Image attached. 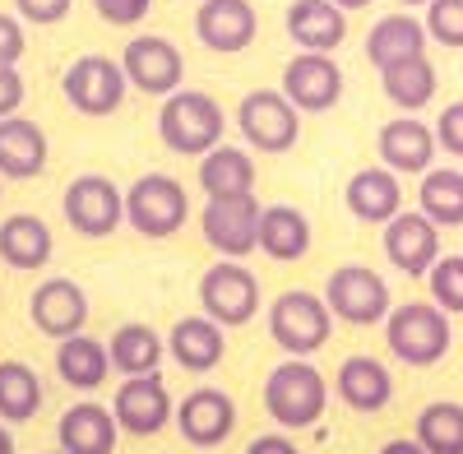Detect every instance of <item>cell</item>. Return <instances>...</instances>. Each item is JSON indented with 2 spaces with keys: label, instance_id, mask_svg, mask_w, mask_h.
<instances>
[{
  "label": "cell",
  "instance_id": "6da1fadb",
  "mask_svg": "<svg viewBox=\"0 0 463 454\" xmlns=\"http://www.w3.org/2000/svg\"><path fill=\"white\" fill-rule=\"evenodd\" d=\"M329 408V385L311 366V357H288L264 375V412L283 431H306L325 418Z\"/></svg>",
  "mask_w": 463,
  "mask_h": 454
},
{
  "label": "cell",
  "instance_id": "7a4b0ae2",
  "mask_svg": "<svg viewBox=\"0 0 463 454\" xmlns=\"http://www.w3.org/2000/svg\"><path fill=\"white\" fill-rule=\"evenodd\" d=\"M222 107L213 93L204 89H172L163 98V111H158V135L172 154L181 158H200L222 139Z\"/></svg>",
  "mask_w": 463,
  "mask_h": 454
},
{
  "label": "cell",
  "instance_id": "3957f363",
  "mask_svg": "<svg viewBox=\"0 0 463 454\" xmlns=\"http://www.w3.org/2000/svg\"><path fill=\"white\" fill-rule=\"evenodd\" d=\"M384 344L403 366H436L454 334H449V316L436 301H408V307H390L384 316Z\"/></svg>",
  "mask_w": 463,
  "mask_h": 454
},
{
  "label": "cell",
  "instance_id": "277c9868",
  "mask_svg": "<svg viewBox=\"0 0 463 454\" xmlns=\"http://www.w3.org/2000/svg\"><path fill=\"white\" fill-rule=\"evenodd\" d=\"M269 334H274V344L288 357H316L334 334V316L325 307V297L292 288L274 297V307H269Z\"/></svg>",
  "mask_w": 463,
  "mask_h": 454
},
{
  "label": "cell",
  "instance_id": "5b68a950",
  "mask_svg": "<svg viewBox=\"0 0 463 454\" xmlns=\"http://www.w3.org/2000/svg\"><path fill=\"white\" fill-rule=\"evenodd\" d=\"M185 218H190L185 185L176 176H167V172H148L126 191V222L148 241L176 237L185 227Z\"/></svg>",
  "mask_w": 463,
  "mask_h": 454
},
{
  "label": "cell",
  "instance_id": "8992f818",
  "mask_svg": "<svg viewBox=\"0 0 463 454\" xmlns=\"http://www.w3.org/2000/svg\"><path fill=\"white\" fill-rule=\"evenodd\" d=\"M61 89H65V102L80 111V117H111V111H121V102L130 93L121 61L98 56V52L70 61L65 74H61Z\"/></svg>",
  "mask_w": 463,
  "mask_h": 454
},
{
  "label": "cell",
  "instance_id": "52a82bcc",
  "mask_svg": "<svg viewBox=\"0 0 463 454\" xmlns=\"http://www.w3.org/2000/svg\"><path fill=\"white\" fill-rule=\"evenodd\" d=\"M61 209H65L70 232H80L89 241H102L126 222V191H116V181H107L98 172H84V176H74L65 185Z\"/></svg>",
  "mask_w": 463,
  "mask_h": 454
},
{
  "label": "cell",
  "instance_id": "ba28073f",
  "mask_svg": "<svg viewBox=\"0 0 463 454\" xmlns=\"http://www.w3.org/2000/svg\"><path fill=\"white\" fill-rule=\"evenodd\" d=\"M237 130L255 154H288L301 135V111L283 98V89H255L237 107Z\"/></svg>",
  "mask_w": 463,
  "mask_h": 454
},
{
  "label": "cell",
  "instance_id": "9c48e42d",
  "mask_svg": "<svg viewBox=\"0 0 463 454\" xmlns=\"http://www.w3.org/2000/svg\"><path fill=\"white\" fill-rule=\"evenodd\" d=\"M200 311L209 320H218L222 329L250 325L255 311H260V283H255V274L246 270L241 260H222L218 255V264L204 270V279H200Z\"/></svg>",
  "mask_w": 463,
  "mask_h": 454
},
{
  "label": "cell",
  "instance_id": "30bf717a",
  "mask_svg": "<svg viewBox=\"0 0 463 454\" xmlns=\"http://www.w3.org/2000/svg\"><path fill=\"white\" fill-rule=\"evenodd\" d=\"M325 307L343 325H357V329L380 325L390 316V283L375 270H366V264H343V270H334L329 283H325Z\"/></svg>",
  "mask_w": 463,
  "mask_h": 454
},
{
  "label": "cell",
  "instance_id": "8fae6325",
  "mask_svg": "<svg viewBox=\"0 0 463 454\" xmlns=\"http://www.w3.org/2000/svg\"><path fill=\"white\" fill-rule=\"evenodd\" d=\"M255 222H260V200L250 195H213L200 213V232L222 260H246L255 251Z\"/></svg>",
  "mask_w": 463,
  "mask_h": 454
},
{
  "label": "cell",
  "instance_id": "7c38bea8",
  "mask_svg": "<svg viewBox=\"0 0 463 454\" xmlns=\"http://www.w3.org/2000/svg\"><path fill=\"white\" fill-rule=\"evenodd\" d=\"M121 70H126V84L139 89V93H148V98H167L185 80L181 52L167 43V37H153V33L130 37L126 52H121Z\"/></svg>",
  "mask_w": 463,
  "mask_h": 454
},
{
  "label": "cell",
  "instance_id": "4fadbf2b",
  "mask_svg": "<svg viewBox=\"0 0 463 454\" xmlns=\"http://www.w3.org/2000/svg\"><path fill=\"white\" fill-rule=\"evenodd\" d=\"M172 394L163 385L158 371L148 375H126L121 385H116V403H111V418L121 431L130 436H158L167 422H172Z\"/></svg>",
  "mask_w": 463,
  "mask_h": 454
},
{
  "label": "cell",
  "instance_id": "5bb4252c",
  "mask_svg": "<svg viewBox=\"0 0 463 454\" xmlns=\"http://www.w3.org/2000/svg\"><path fill=\"white\" fill-rule=\"evenodd\" d=\"M172 422H176L185 445L213 449V445H222L232 431H237V403H232V394H222L213 385H200V390H190L172 408Z\"/></svg>",
  "mask_w": 463,
  "mask_h": 454
},
{
  "label": "cell",
  "instance_id": "9a60e30c",
  "mask_svg": "<svg viewBox=\"0 0 463 454\" xmlns=\"http://www.w3.org/2000/svg\"><path fill=\"white\" fill-rule=\"evenodd\" d=\"M384 255L399 274L408 279H427V270L440 260V227L421 213V209H399L384 222Z\"/></svg>",
  "mask_w": 463,
  "mask_h": 454
},
{
  "label": "cell",
  "instance_id": "2e32d148",
  "mask_svg": "<svg viewBox=\"0 0 463 454\" xmlns=\"http://www.w3.org/2000/svg\"><path fill=\"white\" fill-rule=\"evenodd\" d=\"M283 98L297 111H329L343 98V70L329 52H297L283 65Z\"/></svg>",
  "mask_w": 463,
  "mask_h": 454
},
{
  "label": "cell",
  "instance_id": "e0dca14e",
  "mask_svg": "<svg viewBox=\"0 0 463 454\" xmlns=\"http://www.w3.org/2000/svg\"><path fill=\"white\" fill-rule=\"evenodd\" d=\"M28 320L37 334L47 338H70L89 325V292L74 283V279H43L28 297Z\"/></svg>",
  "mask_w": 463,
  "mask_h": 454
},
{
  "label": "cell",
  "instance_id": "ac0fdd59",
  "mask_svg": "<svg viewBox=\"0 0 463 454\" xmlns=\"http://www.w3.org/2000/svg\"><path fill=\"white\" fill-rule=\"evenodd\" d=\"M260 33V14L250 0H200L195 10V37L218 52V56H237L255 43Z\"/></svg>",
  "mask_w": 463,
  "mask_h": 454
},
{
  "label": "cell",
  "instance_id": "d6986e66",
  "mask_svg": "<svg viewBox=\"0 0 463 454\" xmlns=\"http://www.w3.org/2000/svg\"><path fill=\"white\" fill-rule=\"evenodd\" d=\"M380 163L399 172V176H421L431 163H436V130L417 117H399L390 126H380Z\"/></svg>",
  "mask_w": 463,
  "mask_h": 454
},
{
  "label": "cell",
  "instance_id": "ffe728a7",
  "mask_svg": "<svg viewBox=\"0 0 463 454\" xmlns=\"http://www.w3.org/2000/svg\"><path fill=\"white\" fill-rule=\"evenodd\" d=\"M167 357L190 375H204V371L222 366V357H227V329L209 316H185L167 334Z\"/></svg>",
  "mask_w": 463,
  "mask_h": 454
},
{
  "label": "cell",
  "instance_id": "44dd1931",
  "mask_svg": "<svg viewBox=\"0 0 463 454\" xmlns=\"http://www.w3.org/2000/svg\"><path fill=\"white\" fill-rule=\"evenodd\" d=\"M283 24L301 52H338L347 37V10H338L334 0H292Z\"/></svg>",
  "mask_w": 463,
  "mask_h": 454
},
{
  "label": "cell",
  "instance_id": "7402d4cb",
  "mask_svg": "<svg viewBox=\"0 0 463 454\" xmlns=\"http://www.w3.org/2000/svg\"><path fill=\"white\" fill-rule=\"evenodd\" d=\"M47 167V135L28 117H0V181H33Z\"/></svg>",
  "mask_w": 463,
  "mask_h": 454
},
{
  "label": "cell",
  "instance_id": "603a6c76",
  "mask_svg": "<svg viewBox=\"0 0 463 454\" xmlns=\"http://www.w3.org/2000/svg\"><path fill=\"white\" fill-rule=\"evenodd\" d=\"M255 251H264L269 260L292 264L311 251V218L292 204H260V222H255Z\"/></svg>",
  "mask_w": 463,
  "mask_h": 454
},
{
  "label": "cell",
  "instance_id": "cb8c5ba5",
  "mask_svg": "<svg viewBox=\"0 0 463 454\" xmlns=\"http://www.w3.org/2000/svg\"><path fill=\"white\" fill-rule=\"evenodd\" d=\"M56 241H52V227L37 218V213H10L0 222V260L19 274H37L47 270Z\"/></svg>",
  "mask_w": 463,
  "mask_h": 454
},
{
  "label": "cell",
  "instance_id": "d4e9b609",
  "mask_svg": "<svg viewBox=\"0 0 463 454\" xmlns=\"http://www.w3.org/2000/svg\"><path fill=\"white\" fill-rule=\"evenodd\" d=\"M116 418H111V408L102 403H74L61 412V422H56V440L65 454H111L116 449Z\"/></svg>",
  "mask_w": 463,
  "mask_h": 454
},
{
  "label": "cell",
  "instance_id": "484cf974",
  "mask_svg": "<svg viewBox=\"0 0 463 454\" xmlns=\"http://www.w3.org/2000/svg\"><path fill=\"white\" fill-rule=\"evenodd\" d=\"M347 213L362 218V222H390L399 209H403V185H399V172L390 167H362L353 181H347Z\"/></svg>",
  "mask_w": 463,
  "mask_h": 454
},
{
  "label": "cell",
  "instance_id": "4316f807",
  "mask_svg": "<svg viewBox=\"0 0 463 454\" xmlns=\"http://www.w3.org/2000/svg\"><path fill=\"white\" fill-rule=\"evenodd\" d=\"M338 399L353 408V412H380V408H390L394 399V375L384 362L357 353V357H347L338 366Z\"/></svg>",
  "mask_w": 463,
  "mask_h": 454
},
{
  "label": "cell",
  "instance_id": "83f0119b",
  "mask_svg": "<svg viewBox=\"0 0 463 454\" xmlns=\"http://www.w3.org/2000/svg\"><path fill=\"white\" fill-rule=\"evenodd\" d=\"M167 357V338L153 329V325H121L111 338H107V362L116 375H148V371H158Z\"/></svg>",
  "mask_w": 463,
  "mask_h": 454
},
{
  "label": "cell",
  "instance_id": "f1b7e54d",
  "mask_svg": "<svg viewBox=\"0 0 463 454\" xmlns=\"http://www.w3.org/2000/svg\"><path fill=\"white\" fill-rule=\"evenodd\" d=\"M200 191L213 195H250L255 191V158L237 144H213L209 154H200Z\"/></svg>",
  "mask_w": 463,
  "mask_h": 454
},
{
  "label": "cell",
  "instance_id": "f546056e",
  "mask_svg": "<svg viewBox=\"0 0 463 454\" xmlns=\"http://www.w3.org/2000/svg\"><path fill=\"white\" fill-rule=\"evenodd\" d=\"M56 375L70 385V390H102L107 385V375H111V362H107V344H98V338H89L84 329L80 334H70L61 338V348H56Z\"/></svg>",
  "mask_w": 463,
  "mask_h": 454
},
{
  "label": "cell",
  "instance_id": "4dcf8cb0",
  "mask_svg": "<svg viewBox=\"0 0 463 454\" xmlns=\"http://www.w3.org/2000/svg\"><path fill=\"white\" fill-rule=\"evenodd\" d=\"M380 89H384V98H390L394 107L421 111V107L436 98V65L427 61V52L403 56V61H394V65L380 70Z\"/></svg>",
  "mask_w": 463,
  "mask_h": 454
},
{
  "label": "cell",
  "instance_id": "1f68e13d",
  "mask_svg": "<svg viewBox=\"0 0 463 454\" xmlns=\"http://www.w3.org/2000/svg\"><path fill=\"white\" fill-rule=\"evenodd\" d=\"M417 52H427V28H421V19H412V14H384L366 33V61L375 70L394 65L403 56H417Z\"/></svg>",
  "mask_w": 463,
  "mask_h": 454
},
{
  "label": "cell",
  "instance_id": "d6a6232c",
  "mask_svg": "<svg viewBox=\"0 0 463 454\" xmlns=\"http://www.w3.org/2000/svg\"><path fill=\"white\" fill-rule=\"evenodd\" d=\"M417 209L436 227H463V172L458 167H427L421 172Z\"/></svg>",
  "mask_w": 463,
  "mask_h": 454
},
{
  "label": "cell",
  "instance_id": "836d02e7",
  "mask_svg": "<svg viewBox=\"0 0 463 454\" xmlns=\"http://www.w3.org/2000/svg\"><path fill=\"white\" fill-rule=\"evenodd\" d=\"M43 408V375L28 362H0V422H33Z\"/></svg>",
  "mask_w": 463,
  "mask_h": 454
},
{
  "label": "cell",
  "instance_id": "e575fe53",
  "mask_svg": "<svg viewBox=\"0 0 463 454\" xmlns=\"http://www.w3.org/2000/svg\"><path fill=\"white\" fill-rule=\"evenodd\" d=\"M417 445L427 454H463V403L436 399L417 412Z\"/></svg>",
  "mask_w": 463,
  "mask_h": 454
},
{
  "label": "cell",
  "instance_id": "d590c367",
  "mask_svg": "<svg viewBox=\"0 0 463 454\" xmlns=\"http://www.w3.org/2000/svg\"><path fill=\"white\" fill-rule=\"evenodd\" d=\"M427 288L445 316H463V255H440L427 270Z\"/></svg>",
  "mask_w": 463,
  "mask_h": 454
},
{
  "label": "cell",
  "instance_id": "8d00e7d4",
  "mask_svg": "<svg viewBox=\"0 0 463 454\" xmlns=\"http://www.w3.org/2000/svg\"><path fill=\"white\" fill-rule=\"evenodd\" d=\"M427 37L449 52H463V0H427Z\"/></svg>",
  "mask_w": 463,
  "mask_h": 454
},
{
  "label": "cell",
  "instance_id": "74e56055",
  "mask_svg": "<svg viewBox=\"0 0 463 454\" xmlns=\"http://www.w3.org/2000/svg\"><path fill=\"white\" fill-rule=\"evenodd\" d=\"M431 130H436V148H445L449 158H463V102H449Z\"/></svg>",
  "mask_w": 463,
  "mask_h": 454
},
{
  "label": "cell",
  "instance_id": "f35d334b",
  "mask_svg": "<svg viewBox=\"0 0 463 454\" xmlns=\"http://www.w3.org/2000/svg\"><path fill=\"white\" fill-rule=\"evenodd\" d=\"M148 5H153V0H93V10H98L102 24H111V28L139 24V19L148 14Z\"/></svg>",
  "mask_w": 463,
  "mask_h": 454
},
{
  "label": "cell",
  "instance_id": "ab89813d",
  "mask_svg": "<svg viewBox=\"0 0 463 454\" xmlns=\"http://www.w3.org/2000/svg\"><path fill=\"white\" fill-rule=\"evenodd\" d=\"M70 5L74 0H14V14L37 24V28H52V24H61L70 14Z\"/></svg>",
  "mask_w": 463,
  "mask_h": 454
},
{
  "label": "cell",
  "instance_id": "60d3db41",
  "mask_svg": "<svg viewBox=\"0 0 463 454\" xmlns=\"http://www.w3.org/2000/svg\"><path fill=\"white\" fill-rule=\"evenodd\" d=\"M19 107H24V74L19 65L0 61V117H14Z\"/></svg>",
  "mask_w": 463,
  "mask_h": 454
},
{
  "label": "cell",
  "instance_id": "b9f144b4",
  "mask_svg": "<svg viewBox=\"0 0 463 454\" xmlns=\"http://www.w3.org/2000/svg\"><path fill=\"white\" fill-rule=\"evenodd\" d=\"M19 56H24V24L0 10V61L19 65Z\"/></svg>",
  "mask_w": 463,
  "mask_h": 454
},
{
  "label": "cell",
  "instance_id": "7bdbcfd3",
  "mask_svg": "<svg viewBox=\"0 0 463 454\" xmlns=\"http://www.w3.org/2000/svg\"><path fill=\"white\" fill-rule=\"evenodd\" d=\"M246 454H301V449H297V440L288 431H264V436H255L246 445Z\"/></svg>",
  "mask_w": 463,
  "mask_h": 454
},
{
  "label": "cell",
  "instance_id": "ee69618b",
  "mask_svg": "<svg viewBox=\"0 0 463 454\" xmlns=\"http://www.w3.org/2000/svg\"><path fill=\"white\" fill-rule=\"evenodd\" d=\"M375 454H427V449L417 445V436H412V440H408V436H399V440H384Z\"/></svg>",
  "mask_w": 463,
  "mask_h": 454
},
{
  "label": "cell",
  "instance_id": "f6af8a7d",
  "mask_svg": "<svg viewBox=\"0 0 463 454\" xmlns=\"http://www.w3.org/2000/svg\"><path fill=\"white\" fill-rule=\"evenodd\" d=\"M0 454H14V436H10V422H0Z\"/></svg>",
  "mask_w": 463,
  "mask_h": 454
},
{
  "label": "cell",
  "instance_id": "bcb514c9",
  "mask_svg": "<svg viewBox=\"0 0 463 454\" xmlns=\"http://www.w3.org/2000/svg\"><path fill=\"white\" fill-rule=\"evenodd\" d=\"M334 5H338V10H347V14H353V10H366L371 0H334Z\"/></svg>",
  "mask_w": 463,
  "mask_h": 454
},
{
  "label": "cell",
  "instance_id": "7dc6e473",
  "mask_svg": "<svg viewBox=\"0 0 463 454\" xmlns=\"http://www.w3.org/2000/svg\"><path fill=\"white\" fill-rule=\"evenodd\" d=\"M399 5H408V10H417V5H427V0H399Z\"/></svg>",
  "mask_w": 463,
  "mask_h": 454
},
{
  "label": "cell",
  "instance_id": "c3c4849f",
  "mask_svg": "<svg viewBox=\"0 0 463 454\" xmlns=\"http://www.w3.org/2000/svg\"><path fill=\"white\" fill-rule=\"evenodd\" d=\"M52 454H65V449H52Z\"/></svg>",
  "mask_w": 463,
  "mask_h": 454
}]
</instances>
